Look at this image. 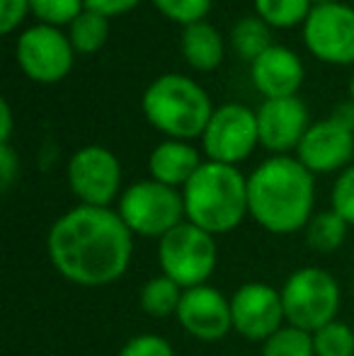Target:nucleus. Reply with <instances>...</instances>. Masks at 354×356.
<instances>
[{"instance_id":"obj_1","label":"nucleus","mask_w":354,"mask_h":356,"mask_svg":"<svg viewBox=\"0 0 354 356\" xmlns=\"http://www.w3.org/2000/svg\"><path fill=\"white\" fill-rule=\"evenodd\" d=\"M47 252L66 282L99 289L127 274L134 233L112 209L81 204L54 220L47 235Z\"/></svg>"},{"instance_id":"obj_2","label":"nucleus","mask_w":354,"mask_h":356,"mask_svg":"<svg viewBox=\"0 0 354 356\" xmlns=\"http://www.w3.org/2000/svg\"><path fill=\"white\" fill-rule=\"evenodd\" d=\"M316 182L298 158L272 155L248 177V207L257 225L274 235L306 228L313 218Z\"/></svg>"},{"instance_id":"obj_3","label":"nucleus","mask_w":354,"mask_h":356,"mask_svg":"<svg viewBox=\"0 0 354 356\" xmlns=\"http://www.w3.org/2000/svg\"><path fill=\"white\" fill-rule=\"evenodd\" d=\"M184 216L189 223L211 233L214 238L231 233L250 216L248 177L236 165L207 160L182 187Z\"/></svg>"},{"instance_id":"obj_4","label":"nucleus","mask_w":354,"mask_h":356,"mask_svg":"<svg viewBox=\"0 0 354 356\" xmlns=\"http://www.w3.org/2000/svg\"><path fill=\"white\" fill-rule=\"evenodd\" d=\"M141 107L148 124L175 141L202 136L214 114L207 90L179 73L158 75L143 92Z\"/></svg>"},{"instance_id":"obj_5","label":"nucleus","mask_w":354,"mask_h":356,"mask_svg":"<svg viewBox=\"0 0 354 356\" xmlns=\"http://www.w3.org/2000/svg\"><path fill=\"white\" fill-rule=\"evenodd\" d=\"M282 303L287 325L313 334L335 320L340 310V284L328 269H296L282 286Z\"/></svg>"},{"instance_id":"obj_6","label":"nucleus","mask_w":354,"mask_h":356,"mask_svg":"<svg viewBox=\"0 0 354 356\" xmlns=\"http://www.w3.org/2000/svg\"><path fill=\"white\" fill-rule=\"evenodd\" d=\"M158 262L161 272L182 289L204 286L218 262L216 238L189 220H182L158 240Z\"/></svg>"},{"instance_id":"obj_7","label":"nucleus","mask_w":354,"mask_h":356,"mask_svg":"<svg viewBox=\"0 0 354 356\" xmlns=\"http://www.w3.org/2000/svg\"><path fill=\"white\" fill-rule=\"evenodd\" d=\"M117 213L134 235L158 240L187 220L182 192L156 179H141L124 189Z\"/></svg>"},{"instance_id":"obj_8","label":"nucleus","mask_w":354,"mask_h":356,"mask_svg":"<svg viewBox=\"0 0 354 356\" xmlns=\"http://www.w3.org/2000/svg\"><path fill=\"white\" fill-rule=\"evenodd\" d=\"M260 143L257 112L241 102H226L214 109L207 129L202 134L204 153L214 163L238 165Z\"/></svg>"},{"instance_id":"obj_9","label":"nucleus","mask_w":354,"mask_h":356,"mask_svg":"<svg viewBox=\"0 0 354 356\" xmlns=\"http://www.w3.org/2000/svg\"><path fill=\"white\" fill-rule=\"evenodd\" d=\"M76 49L68 34L51 24H34L17 39V63L29 80L51 85L63 80L73 68Z\"/></svg>"},{"instance_id":"obj_10","label":"nucleus","mask_w":354,"mask_h":356,"mask_svg":"<svg viewBox=\"0 0 354 356\" xmlns=\"http://www.w3.org/2000/svg\"><path fill=\"white\" fill-rule=\"evenodd\" d=\"M68 187L86 207H102L117 199L122 187V165L104 145H86L68 160Z\"/></svg>"},{"instance_id":"obj_11","label":"nucleus","mask_w":354,"mask_h":356,"mask_svg":"<svg viewBox=\"0 0 354 356\" xmlns=\"http://www.w3.org/2000/svg\"><path fill=\"white\" fill-rule=\"evenodd\" d=\"M303 44L318 61L354 63V8L345 3L316 5L303 22Z\"/></svg>"},{"instance_id":"obj_12","label":"nucleus","mask_w":354,"mask_h":356,"mask_svg":"<svg viewBox=\"0 0 354 356\" xmlns=\"http://www.w3.org/2000/svg\"><path fill=\"white\" fill-rule=\"evenodd\" d=\"M233 330L243 339L267 342L277 330L284 327V303L282 291L262 282L243 284L231 296Z\"/></svg>"},{"instance_id":"obj_13","label":"nucleus","mask_w":354,"mask_h":356,"mask_svg":"<svg viewBox=\"0 0 354 356\" xmlns=\"http://www.w3.org/2000/svg\"><path fill=\"white\" fill-rule=\"evenodd\" d=\"M175 318L199 342H221L233 330L231 298L209 284L184 289Z\"/></svg>"},{"instance_id":"obj_14","label":"nucleus","mask_w":354,"mask_h":356,"mask_svg":"<svg viewBox=\"0 0 354 356\" xmlns=\"http://www.w3.org/2000/svg\"><path fill=\"white\" fill-rule=\"evenodd\" d=\"M298 163L313 175H328L350 168L354 158V129L330 114L323 122L311 124L296 148Z\"/></svg>"},{"instance_id":"obj_15","label":"nucleus","mask_w":354,"mask_h":356,"mask_svg":"<svg viewBox=\"0 0 354 356\" xmlns=\"http://www.w3.org/2000/svg\"><path fill=\"white\" fill-rule=\"evenodd\" d=\"M308 129H311L308 107L296 95L293 97L265 99L257 107L260 145L272 150L274 155H287L289 150H296Z\"/></svg>"},{"instance_id":"obj_16","label":"nucleus","mask_w":354,"mask_h":356,"mask_svg":"<svg viewBox=\"0 0 354 356\" xmlns=\"http://www.w3.org/2000/svg\"><path fill=\"white\" fill-rule=\"evenodd\" d=\"M252 66V85L265 99L293 97L303 83V63L291 49L282 44H272L262 56H257Z\"/></svg>"},{"instance_id":"obj_17","label":"nucleus","mask_w":354,"mask_h":356,"mask_svg":"<svg viewBox=\"0 0 354 356\" xmlns=\"http://www.w3.org/2000/svg\"><path fill=\"white\" fill-rule=\"evenodd\" d=\"M202 168V158H199L197 148L189 145L187 141H175V138H168V141L158 143L156 148L148 155V172L151 179L168 187L177 189L184 187L189 179L194 177V172Z\"/></svg>"},{"instance_id":"obj_18","label":"nucleus","mask_w":354,"mask_h":356,"mask_svg":"<svg viewBox=\"0 0 354 356\" xmlns=\"http://www.w3.org/2000/svg\"><path fill=\"white\" fill-rule=\"evenodd\" d=\"M182 56L194 71H214L226 56V44L214 24L194 22L182 29Z\"/></svg>"},{"instance_id":"obj_19","label":"nucleus","mask_w":354,"mask_h":356,"mask_svg":"<svg viewBox=\"0 0 354 356\" xmlns=\"http://www.w3.org/2000/svg\"><path fill=\"white\" fill-rule=\"evenodd\" d=\"M231 44L236 54L243 61H255L257 56L272 47V27L260 17V15H248V17L238 19L231 29Z\"/></svg>"},{"instance_id":"obj_20","label":"nucleus","mask_w":354,"mask_h":356,"mask_svg":"<svg viewBox=\"0 0 354 356\" xmlns=\"http://www.w3.org/2000/svg\"><path fill=\"white\" fill-rule=\"evenodd\" d=\"M184 289L177 286L172 279H168L166 274L161 277H153L143 284L141 289V310L151 318H170V315H177L179 300H182Z\"/></svg>"},{"instance_id":"obj_21","label":"nucleus","mask_w":354,"mask_h":356,"mask_svg":"<svg viewBox=\"0 0 354 356\" xmlns=\"http://www.w3.org/2000/svg\"><path fill=\"white\" fill-rule=\"evenodd\" d=\"M109 37V17L83 10L71 24H68V39H71L76 54H95L104 47Z\"/></svg>"},{"instance_id":"obj_22","label":"nucleus","mask_w":354,"mask_h":356,"mask_svg":"<svg viewBox=\"0 0 354 356\" xmlns=\"http://www.w3.org/2000/svg\"><path fill=\"white\" fill-rule=\"evenodd\" d=\"M347 220L340 213L330 211H321L316 213L306 225V243L308 248H313L316 252H335L342 243H345L347 235Z\"/></svg>"},{"instance_id":"obj_23","label":"nucleus","mask_w":354,"mask_h":356,"mask_svg":"<svg viewBox=\"0 0 354 356\" xmlns=\"http://www.w3.org/2000/svg\"><path fill=\"white\" fill-rule=\"evenodd\" d=\"M311 0H255V13L269 27H293L306 22L311 15Z\"/></svg>"},{"instance_id":"obj_24","label":"nucleus","mask_w":354,"mask_h":356,"mask_svg":"<svg viewBox=\"0 0 354 356\" xmlns=\"http://www.w3.org/2000/svg\"><path fill=\"white\" fill-rule=\"evenodd\" d=\"M262 356H316L313 334L293 325H284L267 342H262Z\"/></svg>"},{"instance_id":"obj_25","label":"nucleus","mask_w":354,"mask_h":356,"mask_svg":"<svg viewBox=\"0 0 354 356\" xmlns=\"http://www.w3.org/2000/svg\"><path fill=\"white\" fill-rule=\"evenodd\" d=\"M313 349L316 356H354V330L340 320H332L313 332Z\"/></svg>"},{"instance_id":"obj_26","label":"nucleus","mask_w":354,"mask_h":356,"mask_svg":"<svg viewBox=\"0 0 354 356\" xmlns=\"http://www.w3.org/2000/svg\"><path fill=\"white\" fill-rule=\"evenodd\" d=\"M29 8L37 15L39 24H71L86 10V0H29Z\"/></svg>"},{"instance_id":"obj_27","label":"nucleus","mask_w":354,"mask_h":356,"mask_svg":"<svg viewBox=\"0 0 354 356\" xmlns=\"http://www.w3.org/2000/svg\"><path fill=\"white\" fill-rule=\"evenodd\" d=\"M151 3L158 8V13L182 27L204 22V17L211 10V0H151Z\"/></svg>"},{"instance_id":"obj_28","label":"nucleus","mask_w":354,"mask_h":356,"mask_svg":"<svg viewBox=\"0 0 354 356\" xmlns=\"http://www.w3.org/2000/svg\"><path fill=\"white\" fill-rule=\"evenodd\" d=\"M117 356H175V349H172V344L168 342L166 337H161V334L143 332V334H136V337L127 339L122 352Z\"/></svg>"},{"instance_id":"obj_29","label":"nucleus","mask_w":354,"mask_h":356,"mask_svg":"<svg viewBox=\"0 0 354 356\" xmlns=\"http://www.w3.org/2000/svg\"><path fill=\"white\" fill-rule=\"evenodd\" d=\"M332 211L340 213L347 225H354V165L345 168L332 187Z\"/></svg>"},{"instance_id":"obj_30","label":"nucleus","mask_w":354,"mask_h":356,"mask_svg":"<svg viewBox=\"0 0 354 356\" xmlns=\"http://www.w3.org/2000/svg\"><path fill=\"white\" fill-rule=\"evenodd\" d=\"M27 13H32L29 0H0V32L10 34L15 27H19Z\"/></svg>"},{"instance_id":"obj_31","label":"nucleus","mask_w":354,"mask_h":356,"mask_svg":"<svg viewBox=\"0 0 354 356\" xmlns=\"http://www.w3.org/2000/svg\"><path fill=\"white\" fill-rule=\"evenodd\" d=\"M19 172V158L10 143H0V189L10 192Z\"/></svg>"},{"instance_id":"obj_32","label":"nucleus","mask_w":354,"mask_h":356,"mask_svg":"<svg viewBox=\"0 0 354 356\" xmlns=\"http://www.w3.org/2000/svg\"><path fill=\"white\" fill-rule=\"evenodd\" d=\"M141 0H86V10L104 15V17H119V15L134 10Z\"/></svg>"},{"instance_id":"obj_33","label":"nucleus","mask_w":354,"mask_h":356,"mask_svg":"<svg viewBox=\"0 0 354 356\" xmlns=\"http://www.w3.org/2000/svg\"><path fill=\"white\" fill-rule=\"evenodd\" d=\"M13 107H10L8 99L0 102V143H10V136H13Z\"/></svg>"},{"instance_id":"obj_34","label":"nucleus","mask_w":354,"mask_h":356,"mask_svg":"<svg viewBox=\"0 0 354 356\" xmlns=\"http://www.w3.org/2000/svg\"><path fill=\"white\" fill-rule=\"evenodd\" d=\"M332 117L340 119L342 124H347L350 129H354V102L350 99V102H342L335 107V112H332Z\"/></svg>"},{"instance_id":"obj_35","label":"nucleus","mask_w":354,"mask_h":356,"mask_svg":"<svg viewBox=\"0 0 354 356\" xmlns=\"http://www.w3.org/2000/svg\"><path fill=\"white\" fill-rule=\"evenodd\" d=\"M311 3L316 8V5H330V3H340V0H311Z\"/></svg>"},{"instance_id":"obj_36","label":"nucleus","mask_w":354,"mask_h":356,"mask_svg":"<svg viewBox=\"0 0 354 356\" xmlns=\"http://www.w3.org/2000/svg\"><path fill=\"white\" fill-rule=\"evenodd\" d=\"M350 99L354 102V75H352V80H350Z\"/></svg>"},{"instance_id":"obj_37","label":"nucleus","mask_w":354,"mask_h":356,"mask_svg":"<svg viewBox=\"0 0 354 356\" xmlns=\"http://www.w3.org/2000/svg\"><path fill=\"white\" fill-rule=\"evenodd\" d=\"M352 286H354V282H352Z\"/></svg>"}]
</instances>
